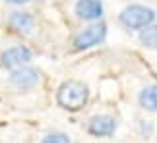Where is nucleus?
Returning <instances> with one entry per match:
<instances>
[{"label": "nucleus", "instance_id": "nucleus-1", "mask_svg": "<svg viewBox=\"0 0 157 143\" xmlns=\"http://www.w3.org/2000/svg\"><path fill=\"white\" fill-rule=\"evenodd\" d=\"M87 101H89V87L83 81L66 79L60 83L56 91V103L60 108L68 112H78L87 105Z\"/></svg>", "mask_w": 157, "mask_h": 143}, {"label": "nucleus", "instance_id": "nucleus-2", "mask_svg": "<svg viewBox=\"0 0 157 143\" xmlns=\"http://www.w3.org/2000/svg\"><path fill=\"white\" fill-rule=\"evenodd\" d=\"M155 20H157V12L146 4H128L118 14V23L124 29H130V31H142V29L153 25Z\"/></svg>", "mask_w": 157, "mask_h": 143}, {"label": "nucleus", "instance_id": "nucleus-3", "mask_svg": "<svg viewBox=\"0 0 157 143\" xmlns=\"http://www.w3.org/2000/svg\"><path fill=\"white\" fill-rule=\"evenodd\" d=\"M107 39V23L105 21H95L89 23L86 29H82L80 33L74 37V50H89L93 46L101 45Z\"/></svg>", "mask_w": 157, "mask_h": 143}, {"label": "nucleus", "instance_id": "nucleus-4", "mask_svg": "<svg viewBox=\"0 0 157 143\" xmlns=\"http://www.w3.org/2000/svg\"><path fill=\"white\" fill-rule=\"evenodd\" d=\"M41 81V74L39 70H35L31 66H23L17 70H12L8 75V83L16 91H31L39 85Z\"/></svg>", "mask_w": 157, "mask_h": 143}, {"label": "nucleus", "instance_id": "nucleus-5", "mask_svg": "<svg viewBox=\"0 0 157 143\" xmlns=\"http://www.w3.org/2000/svg\"><path fill=\"white\" fill-rule=\"evenodd\" d=\"M33 60V52L31 49H27L25 45H16V46H10L6 49L2 54H0V64L4 68L12 70H17V68H23V66H29V62Z\"/></svg>", "mask_w": 157, "mask_h": 143}, {"label": "nucleus", "instance_id": "nucleus-6", "mask_svg": "<svg viewBox=\"0 0 157 143\" xmlns=\"http://www.w3.org/2000/svg\"><path fill=\"white\" fill-rule=\"evenodd\" d=\"M86 130L93 138H111L118 130V120L111 114H93L87 120Z\"/></svg>", "mask_w": 157, "mask_h": 143}, {"label": "nucleus", "instance_id": "nucleus-7", "mask_svg": "<svg viewBox=\"0 0 157 143\" xmlns=\"http://www.w3.org/2000/svg\"><path fill=\"white\" fill-rule=\"evenodd\" d=\"M103 12H105V6L101 0H78L74 6V14L78 20L91 21V23L101 21Z\"/></svg>", "mask_w": 157, "mask_h": 143}, {"label": "nucleus", "instance_id": "nucleus-8", "mask_svg": "<svg viewBox=\"0 0 157 143\" xmlns=\"http://www.w3.org/2000/svg\"><path fill=\"white\" fill-rule=\"evenodd\" d=\"M8 25L12 31H16L20 35H31L35 31V17L31 12L16 10L8 16Z\"/></svg>", "mask_w": 157, "mask_h": 143}, {"label": "nucleus", "instance_id": "nucleus-9", "mask_svg": "<svg viewBox=\"0 0 157 143\" xmlns=\"http://www.w3.org/2000/svg\"><path fill=\"white\" fill-rule=\"evenodd\" d=\"M138 105L147 112H157V83H149L138 91Z\"/></svg>", "mask_w": 157, "mask_h": 143}, {"label": "nucleus", "instance_id": "nucleus-10", "mask_svg": "<svg viewBox=\"0 0 157 143\" xmlns=\"http://www.w3.org/2000/svg\"><path fill=\"white\" fill-rule=\"evenodd\" d=\"M138 39H140L142 46H146L149 50H157V25H149L146 29H142L140 35H138Z\"/></svg>", "mask_w": 157, "mask_h": 143}, {"label": "nucleus", "instance_id": "nucleus-11", "mask_svg": "<svg viewBox=\"0 0 157 143\" xmlns=\"http://www.w3.org/2000/svg\"><path fill=\"white\" fill-rule=\"evenodd\" d=\"M136 128H138V135L144 138V139H149L155 132V124L151 120H146V118H140L138 124H136Z\"/></svg>", "mask_w": 157, "mask_h": 143}, {"label": "nucleus", "instance_id": "nucleus-12", "mask_svg": "<svg viewBox=\"0 0 157 143\" xmlns=\"http://www.w3.org/2000/svg\"><path fill=\"white\" fill-rule=\"evenodd\" d=\"M41 143H72V139H70V135L64 134V132H49L41 139Z\"/></svg>", "mask_w": 157, "mask_h": 143}, {"label": "nucleus", "instance_id": "nucleus-13", "mask_svg": "<svg viewBox=\"0 0 157 143\" xmlns=\"http://www.w3.org/2000/svg\"><path fill=\"white\" fill-rule=\"evenodd\" d=\"M6 4H12V6H23V4H27L29 0H4Z\"/></svg>", "mask_w": 157, "mask_h": 143}]
</instances>
